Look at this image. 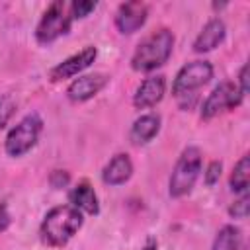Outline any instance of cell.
Returning <instances> with one entry per match:
<instances>
[{"label": "cell", "mask_w": 250, "mask_h": 250, "mask_svg": "<svg viewBox=\"0 0 250 250\" xmlns=\"http://www.w3.org/2000/svg\"><path fill=\"white\" fill-rule=\"evenodd\" d=\"M82 221H84L82 213L72 205L53 207L41 223V229H39L41 240L53 248H61L78 232V229L82 227Z\"/></svg>", "instance_id": "6da1fadb"}, {"label": "cell", "mask_w": 250, "mask_h": 250, "mask_svg": "<svg viewBox=\"0 0 250 250\" xmlns=\"http://www.w3.org/2000/svg\"><path fill=\"white\" fill-rule=\"evenodd\" d=\"M174 49V35L170 29H158L139 43L133 53L131 66L139 72H148L162 66Z\"/></svg>", "instance_id": "7a4b0ae2"}, {"label": "cell", "mask_w": 250, "mask_h": 250, "mask_svg": "<svg viewBox=\"0 0 250 250\" xmlns=\"http://www.w3.org/2000/svg\"><path fill=\"white\" fill-rule=\"evenodd\" d=\"M201 162H203V158H201V150L197 146L184 148V152L180 154V158L172 170V176H170V189L168 191L172 197H182V195L191 191L193 184L199 178Z\"/></svg>", "instance_id": "3957f363"}, {"label": "cell", "mask_w": 250, "mask_h": 250, "mask_svg": "<svg viewBox=\"0 0 250 250\" xmlns=\"http://www.w3.org/2000/svg\"><path fill=\"white\" fill-rule=\"evenodd\" d=\"M70 21H72L70 6H66L64 2H53L45 10L43 18L37 23V29H35L37 41L39 43H51V41H55L57 37L64 35L70 29Z\"/></svg>", "instance_id": "277c9868"}, {"label": "cell", "mask_w": 250, "mask_h": 250, "mask_svg": "<svg viewBox=\"0 0 250 250\" xmlns=\"http://www.w3.org/2000/svg\"><path fill=\"white\" fill-rule=\"evenodd\" d=\"M43 129V121L37 113L25 115L6 137V152L10 156H21L25 154L39 139Z\"/></svg>", "instance_id": "5b68a950"}, {"label": "cell", "mask_w": 250, "mask_h": 250, "mask_svg": "<svg viewBox=\"0 0 250 250\" xmlns=\"http://www.w3.org/2000/svg\"><path fill=\"white\" fill-rule=\"evenodd\" d=\"M213 78V66L207 61H191L186 66L180 68V72L174 78L172 84V92L174 96H188L193 90L201 88L203 84H207Z\"/></svg>", "instance_id": "8992f818"}, {"label": "cell", "mask_w": 250, "mask_h": 250, "mask_svg": "<svg viewBox=\"0 0 250 250\" xmlns=\"http://www.w3.org/2000/svg\"><path fill=\"white\" fill-rule=\"evenodd\" d=\"M242 92L238 90V86L234 82H221L203 102L201 105V117L203 119H211L217 113L225 111V109H234L240 102H242Z\"/></svg>", "instance_id": "52a82bcc"}, {"label": "cell", "mask_w": 250, "mask_h": 250, "mask_svg": "<svg viewBox=\"0 0 250 250\" xmlns=\"http://www.w3.org/2000/svg\"><path fill=\"white\" fill-rule=\"evenodd\" d=\"M96 55H98L96 47H84L80 53H76V55L64 59L62 62H59V64L51 70L49 78H51L53 82H59V80H64V78H72V76H76L78 72H82L84 68H88V66L96 61Z\"/></svg>", "instance_id": "ba28073f"}, {"label": "cell", "mask_w": 250, "mask_h": 250, "mask_svg": "<svg viewBox=\"0 0 250 250\" xmlns=\"http://www.w3.org/2000/svg\"><path fill=\"white\" fill-rule=\"evenodd\" d=\"M148 16V8L143 2H125L119 6L117 14H115V25L121 33L129 35L135 33L137 29H141L146 21Z\"/></svg>", "instance_id": "9c48e42d"}, {"label": "cell", "mask_w": 250, "mask_h": 250, "mask_svg": "<svg viewBox=\"0 0 250 250\" xmlns=\"http://www.w3.org/2000/svg\"><path fill=\"white\" fill-rule=\"evenodd\" d=\"M107 80H109V76H105V74H86V76H80V78H76L68 86L66 96L72 102H86V100L94 98L107 84Z\"/></svg>", "instance_id": "30bf717a"}, {"label": "cell", "mask_w": 250, "mask_h": 250, "mask_svg": "<svg viewBox=\"0 0 250 250\" xmlns=\"http://www.w3.org/2000/svg\"><path fill=\"white\" fill-rule=\"evenodd\" d=\"M164 92H166V80H164V76H150V78L143 80L141 86L137 88L135 98H133V104H135V107H141V109L152 107V105H156L162 100Z\"/></svg>", "instance_id": "8fae6325"}, {"label": "cell", "mask_w": 250, "mask_h": 250, "mask_svg": "<svg viewBox=\"0 0 250 250\" xmlns=\"http://www.w3.org/2000/svg\"><path fill=\"white\" fill-rule=\"evenodd\" d=\"M225 31L227 29H225L223 20H219V18L209 20L203 25L201 33L197 35V39L193 41V51L195 53H207V51L219 47V43L225 39Z\"/></svg>", "instance_id": "7c38bea8"}, {"label": "cell", "mask_w": 250, "mask_h": 250, "mask_svg": "<svg viewBox=\"0 0 250 250\" xmlns=\"http://www.w3.org/2000/svg\"><path fill=\"white\" fill-rule=\"evenodd\" d=\"M133 174V162L127 154H115L104 168L102 180L107 186H121L125 184Z\"/></svg>", "instance_id": "4fadbf2b"}, {"label": "cell", "mask_w": 250, "mask_h": 250, "mask_svg": "<svg viewBox=\"0 0 250 250\" xmlns=\"http://www.w3.org/2000/svg\"><path fill=\"white\" fill-rule=\"evenodd\" d=\"M68 199H70V205L76 207L80 213L86 211L90 215H98V211H100L98 195L88 182H80L76 188H72L68 193Z\"/></svg>", "instance_id": "5bb4252c"}, {"label": "cell", "mask_w": 250, "mask_h": 250, "mask_svg": "<svg viewBox=\"0 0 250 250\" xmlns=\"http://www.w3.org/2000/svg\"><path fill=\"white\" fill-rule=\"evenodd\" d=\"M160 131V117L156 113H146L141 115L139 119H135L133 127H131V141L135 145H145L148 141H152Z\"/></svg>", "instance_id": "9a60e30c"}, {"label": "cell", "mask_w": 250, "mask_h": 250, "mask_svg": "<svg viewBox=\"0 0 250 250\" xmlns=\"http://www.w3.org/2000/svg\"><path fill=\"white\" fill-rule=\"evenodd\" d=\"M248 184H250V158L244 154L232 168V174H230V188L238 193H244L248 189Z\"/></svg>", "instance_id": "2e32d148"}, {"label": "cell", "mask_w": 250, "mask_h": 250, "mask_svg": "<svg viewBox=\"0 0 250 250\" xmlns=\"http://www.w3.org/2000/svg\"><path fill=\"white\" fill-rule=\"evenodd\" d=\"M240 248V230L234 225H225L213 242V250H238Z\"/></svg>", "instance_id": "e0dca14e"}, {"label": "cell", "mask_w": 250, "mask_h": 250, "mask_svg": "<svg viewBox=\"0 0 250 250\" xmlns=\"http://www.w3.org/2000/svg\"><path fill=\"white\" fill-rule=\"evenodd\" d=\"M248 211H250V197H248V193L244 191V193L229 207V215L234 217V219H246V217H248Z\"/></svg>", "instance_id": "ac0fdd59"}, {"label": "cell", "mask_w": 250, "mask_h": 250, "mask_svg": "<svg viewBox=\"0 0 250 250\" xmlns=\"http://www.w3.org/2000/svg\"><path fill=\"white\" fill-rule=\"evenodd\" d=\"M16 111V102L12 100V96H0V129L10 121V117Z\"/></svg>", "instance_id": "d6986e66"}, {"label": "cell", "mask_w": 250, "mask_h": 250, "mask_svg": "<svg viewBox=\"0 0 250 250\" xmlns=\"http://www.w3.org/2000/svg\"><path fill=\"white\" fill-rule=\"evenodd\" d=\"M70 6V16L72 18H86L92 10H96V2H92V0H76V2H72V4H68Z\"/></svg>", "instance_id": "ffe728a7"}, {"label": "cell", "mask_w": 250, "mask_h": 250, "mask_svg": "<svg viewBox=\"0 0 250 250\" xmlns=\"http://www.w3.org/2000/svg\"><path fill=\"white\" fill-rule=\"evenodd\" d=\"M221 170H223V164L219 160H213L209 166H207V172H205V184L207 186H213L219 178H221Z\"/></svg>", "instance_id": "44dd1931"}, {"label": "cell", "mask_w": 250, "mask_h": 250, "mask_svg": "<svg viewBox=\"0 0 250 250\" xmlns=\"http://www.w3.org/2000/svg\"><path fill=\"white\" fill-rule=\"evenodd\" d=\"M49 182H51V186H53L55 189H61V188H66V186H68L70 176H68V172H64V170H55V172L51 174Z\"/></svg>", "instance_id": "7402d4cb"}, {"label": "cell", "mask_w": 250, "mask_h": 250, "mask_svg": "<svg viewBox=\"0 0 250 250\" xmlns=\"http://www.w3.org/2000/svg\"><path fill=\"white\" fill-rule=\"evenodd\" d=\"M238 80H240L238 90H240L242 94H246V92H248V66H246V64L240 68V76H238Z\"/></svg>", "instance_id": "603a6c76"}, {"label": "cell", "mask_w": 250, "mask_h": 250, "mask_svg": "<svg viewBox=\"0 0 250 250\" xmlns=\"http://www.w3.org/2000/svg\"><path fill=\"white\" fill-rule=\"evenodd\" d=\"M8 225H10V217H8V213H0V232L2 230H6L8 229Z\"/></svg>", "instance_id": "cb8c5ba5"}]
</instances>
